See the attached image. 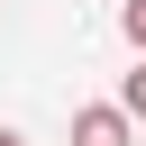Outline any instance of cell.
<instances>
[{"label":"cell","instance_id":"cell-1","mask_svg":"<svg viewBox=\"0 0 146 146\" xmlns=\"http://www.w3.org/2000/svg\"><path fill=\"white\" fill-rule=\"evenodd\" d=\"M137 137V119L119 110V100H91V110H73V146H128Z\"/></svg>","mask_w":146,"mask_h":146},{"label":"cell","instance_id":"cell-3","mask_svg":"<svg viewBox=\"0 0 146 146\" xmlns=\"http://www.w3.org/2000/svg\"><path fill=\"white\" fill-rule=\"evenodd\" d=\"M119 27H128V46L146 55V0H128V9H119Z\"/></svg>","mask_w":146,"mask_h":146},{"label":"cell","instance_id":"cell-4","mask_svg":"<svg viewBox=\"0 0 146 146\" xmlns=\"http://www.w3.org/2000/svg\"><path fill=\"white\" fill-rule=\"evenodd\" d=\"M0 146H27V137H18V128H0Z\"/></svg>","mask_w":146,"mask_h":146},{"label":"cell","instance_id":"cell-2","mask_svg":"<svg viewBox=\"0 0 146 146\" xmlns=\"http://www.w3.org/2000/svg\"><path fill=\"white\" fill-rule=\"evenodd\" d=\"M119 110H128V119H146V64H137V73L119 82Z\"/></svg>","mask_w":146,"mask_h":146},{"label":"cell","instance_id":"cell-5","mask_svg":"<svg viewBox=\"0 0 146 146\" xmlns=\"http://www.w3.org/2000/svg\"><path fill=\"white\" fill-rule=\"evenodd\" d=\"M0 9H9V0H0Z\"/></svg>","mask_w":146,"mask_h":146}]
</instances>
